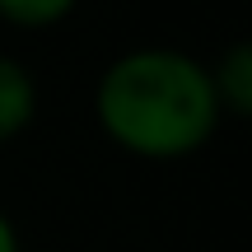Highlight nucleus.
I'll return each instance as SVG.
<instances>
[{
  "instance_id": "4",
  "label": "nucleus",
  "mask_w": 252,
  "mask_h": 252,
  "mask_svg": "<svg viewBox=\"0 0 252 252\" xmlns=\"http://www.w3.org/2000/svg\"><path fill=\"white\" fill-rule=\"evenodd\" d=\"M80 0H0V24L24 28V33H47V28L65 24Z\"/></svg>"
},
{
  "instance_id": "2",
  "label": "nucleus",
  "mask_w": 252,
  "mask_h": 252,
  "mask_svg": "<svg viewBox=\"0 0 252 252\" xmlns=\"http://www.w3.org/2000/svg\"><path fill=\"white\" fill-rule=\"evenodd\" d=\"M37 103H42V94H37L33 70L19 56L0 52V150L14 145L37 122Z\"/></svg>"
},
{
  "instance_id": "5",
  "label": "nucleus",
  "mask_w": 252,
  "mask_h": 252,
  "mask_svg": "<svg viewBox=\"0 0 252 252\" xmlns=\"http://www.w3.org/2000/svg\"><path fill=\"white\" fill-rule=\"evenodd\" d=\"M0 252H24V243H19V229H14V220L0 210Z\"/></svg>"
},
{
  "instance_id": "3",
  "label": "nucleus",
  "mask_w": 252,
  "mask_h": 252,
  "mask_svg": "<svg viewBox=\"0 0 252 252\" xmlns=\"http://www.w3.org/2000/svg\"><path fill=\"white\" fill-rule=\"evenodd\" d=\"M210 65V84H215V103L224 117H248L252 112V47L229 42Z\"/></svg>"
},
{
  "instance_id": "1",
  "label": "nucleus",
  "mask_w": 252,
  "mask_h": 252,
  "mask_svg": "<svg viewBox=\"0 0 252 252\" xmlns=\"http://www.w3.org/2000/svg\"><path fill=\"white\" fill-rule=\"evenodd\" d=\"M94 122L131 159L178 163L215 140L224 112L201 56L182 47H131L103 65L94 84Z\"/></svg>"
}]
</instances>
